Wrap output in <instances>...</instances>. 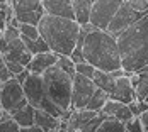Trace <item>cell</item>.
I'll list each match as a JSON object with an SVG mask.
<instances>
[{
    "label": "cell",
    "instance_id": "cell-1",
    "mask_svg": "<svg viewBox=\"0 0 148 132\" xmlns=\"http://www.w3.org/2000/svg\"><path fill=\"white\" fill-rule=\"evenodd\" d=\"M118 47L121 54V66L136 73L148 64V14L134 20L131 26L121 30L118 36Z\"/></svg>",
    "mask_w": 148,
    "mask_h": 132
},
{
    "label": "cell",
    "instance_id": "cell-2",
    "mask_svg": "<svg viewBox=\"0 0 148 132\" xmlns=\"http://www.w3.org/2000/svg\"><path fill=\"white\" fill-rule=\"evenodd\" d=\"M82 53L85 61L94 64L97 70L114 71L121 66V54L118 39L106 29H92L85 34L82 43Z\"/></svg>",
    "mask_w": 148,
    "mask_h": 132
},
{
    "label": "cell",
    "instance_id": "cell-3",
    "mask_svg": "<svg viewBox=\"0 0 148 132\" xmlns=\"http://www.w3.org/2000/svg\"><path fill=\"white\" fill-rule=\"evenodd\" d=\"M38 29L39 36L45 39V43L53 53L70 56V53L77 46L80 24L75 19L45 14L38 22Z\"/></svg>",
    "mask_w": 148,
    "mask_h": 132
},
{
    "label": "cell",
    "instance_id": "cell-4",
    "mask_svg": "<svg viewBox=\"0 0 148 132\" xmlns=\"http://www.w3.org/2000/svg\"><path fill=\"white\" fill-rule=\"evenodd\" d=\"M41 76L45 81L48 97L61 110H70L72 108V81H73V76L65 73L56 64L49 66Z\"/></svg>",
    "mask_w": 148,
    "mask_h": 132
},
{
    "label": "cell",
    "instance_id": "cell-5",
    "mask_svg": "<svg viewBox=\"0 0 148 132\" xmlns=\"http://www.w3.org/2000/svg\"><path fill=\"white\" fill-rule=\"evenodd\" d=\"M22 90H24V95H26V100L27 103H31L34 108H39V110H45L48 114L55 115V117H61L65 110H61L56 103L53 102L48 93H46L45 88V81H43V76L38 73H31L26 81L22 83Z\"/></svg>",
    "mask_w": 148,
    "mask_h": 132
},
{
    "label": "cell",
    "instance_id": "cell-6",
    "mask_svg": "<svg viewBox=\"0 0 148 132\" xmlns=\"http://www.w3.org/2000/svg\"><path fill=\"white\" fill-rule=\"evenodd\" d=\"M145 14H148V0H123L106 30L112 36H118L121 30H124Z\"/></svg>",
    "mask_w": 148,
    "mask_h": 132
},
{
    "label": "cell",
    "instance_id": "cell-7",
    "mask_svg": "<svg viewBox=\"0 0 148 132\" xmlns=\"http://www.w3.org/2000/svg\"><path fill=\"white\" fill-rule=\"evenodd\" d=\"M26 103H27V100H26L22 85L15 78H10V80L3 81L0 85V105H2V110L12 114L14 110L21 108Z\"/></svg>",
    "mask_w": 148,
    "mask_h": 132
},
{
    "label": "cell",
    "instance_id": "cell-8",
    "mask_svg": "<svg viewBox=\"0 0 148 132\" xmlns=\"http://www.w3.org/2000/svg\"><path fill=\"white\" fill-rule=\"evenodd\" d=\"M123 0H95L90 10V24L97 29H107Z\"/></svg>",
    "mask_w": 148,
    "mask_h": 132
},
{
    "label": "cell",
    "instance_id": "cell-9",
    "mask_svg": "<svg viewBox=\"0 0 148 132\" xmlns=\"http://www.w3.org/2000/svg\"><path fill=\"white\" fill-rule=\"evenodd\" d=\"M95 88L97 87L92 81V78L75 73L73 81H72V108H85V105L92 97V93L95 91Z\"/></svg>",
    "mask_w": 148,
    "mask_h": 132
},
{
    "label": "cell",
    "instance_id": "cell-10",
    "mask_svg": "<svg viewBox=\"0 0 148 132\" xmlns=\"http://www.w3.org/2000/svg\"><path fill=\"white\" fill-rule=\"evenodd\" d=\"M109 97L121 103H130V102H133V100H136L134 87L131 85V80H130L128 74H123V76L116 78L114 90L109 93Z\"/></svg>",
    "mask_w": 148,
    "mask_h": 132
},
{
    "label": "cell",
    "instance_id": "cell-11",
    "mask_svg": "<svg viewBox=\"0 0 148 132\" xmlns=\"http://www.w3.org/2000/svg\"><path fill=\"white\" fill-rule=\"evenodd\" d=\"M31 58H32V54L27 51L26 44L22 43L21 37L7 43V51L3 53V59L5 61H17V63H21V64H24L27 68Z\"/></svg>",
    "mask_w": 148,
    "mask_h": 132
},
{
    "label": "cell",
    "instance_id": "cell-12",
    "mask_svg": "<svg viewBox=\"0 0 148 132\" xmlns=\"http://www.w3.org/2000/svg\"><path fill=\"white\" fill-rule=\"evenodd\" d=\"M56 59H58V54H56V53H53L51 49H49V51H43V53L32 54V58H31L27 68H29L31 73L43 74L49 66L56 64Z\"/></svg>",
    "mask_w": 148,
    "mask_h": 132
},
{
    "label": "cell",
    "instance_id": "cell-13",
    "mask_svg": "<svg viewBox=\"0 0 148 132\" xmlns=\"http://www.w3.org/2000/svg\"><path fill=\"white\" fill-rule=\"evenodd\" d=\"M43 9H45V14L75 19L72 0H43Z\"/></svg>",
    "mask_w": 148,
    "mask_h": 132
},
{
    "label": "cell",
    "instance_id": "cell-14",
    "mask_svg": "<svg viewBox=\"0 0 148 132\" xmlns=\"http://www.w3.org/2000/svg\"><path fill=\"white\" fill-rule=\"evenodd\" d=\"M34 124L43 132L60 131V118L39 108H34Z\"/></svg>",
    "mask_w": 148,
    "mask_h": 132
},
{
    "label": "cell",
    "instance_id": "cell-15",
    "mask_svg": "<svg viewBox=\"0 0 148 132\" xmlns=\"http://www.w3.org/2000/svg\"><path fill=\"white\" fill-rule=\"evenodd\" d=\"M10 7L15 17L27 12H45L43 0H10Z\"/></svg>",
    "mask_w": 148,
    "mask_h": 132
},
{
    "label": "cell",
    "instance_id": "cell-16",
    "mask_svg": "<svg viewBox=\"0 0 148 132\" xmlns=\"http://www.w3.org/2000/svg\"><path fill=\"white\" fill-rule=\"evenodd\" d=\"M12 118L19 124L21 131L22 129H27L31 125H34V107L31 103L22 105L21 108H17V110L12 112Z\"/></svg>",
    "mask_w": 148,
    "mask_h": 132
},
{
    "label": "cell",
    "instance_id": "cell-17",
    "mask_svg": "<svg viewBox=\"0 0 148 132\" xmlns=\"http://www.w3.org/2000/svg\"><path fill=\"white\" fill-rule=\"evenodd\" d=\"M73 5V15L78 24H87L90 20V10H92V2L90 0H72Z\"/></svg>",
    "mask_w": 148,
    "mask_h": 132
},
{
    "label": "cell",
    "instance_id": "cell-18",
    "mask_svg": "<svg viewBox=\"0 0 148 132\" xmlns=\"http://www.w3.org/2000/svg\"><path fill=\"white\" fill-rule=\"evenodd\" d=\"M92 81L95 83V87L97 88H101V90H104V91L111 93V91L114 90L116 78L109 73V71H102V70H97V68H95L94 76H92Z\"/></svg>",
    "mask_w": 148,
    "mask_h": 132
},
{
    "label": "cell",
    "instance_id": "cell-19",
    "mask_svg": "<svg viewBox=\"0 0 148 132\" xmlns=\"http://www.w3.org/2000/svg\"><path fill=\"white\" fill-rule=\"evenodd\" d=\"M107 98H109V93L107 91H104L101 88H95V91L92 93V97L89 98V102L85 105V108H89V110H95V112H101L104 107V103L107 102Z\"/></svg>",
    "mask_w": 148,
    "mask_h": 132
},
{
    "label": "cell",
    "instance_id": "cell-20",
    "mask_svg": "<svg viewBox=\"0 0 148 132\" xmlns=\"http://www.w3.org/2000/svg\"><path fill=\"white\" fill-rule=\"evenodd\" d=\"M111 131L124 132V124L114 115H106L104 120L101 122V125L97 127V132H111Z\"/></svg>",
    "mask_w": 148,
    "mask_h": 132
},
{
    "label": "cell",
    "instance_id": "cell-21",
    "mask_svg": "<svg viewBox=\"0 0 148 132\" xmlns=\"http://www.w3.org/2000/svg\"><path fill=\"white\" fill-rule=\"evenodd\" d=\"M21 39H22V43L26 44V47H27V51H29L31 54H38V53H43V51H49L48 44L45 43V39L41 36L38 39H29L26 36H21Z\"/></svg>",
    "mask_w": 148,
    "mask_h": 132
},
{
    "label": "cell",
    "instance_id": "cell-22",
    "mask_svg": "<svg viewBox=\"0 0 148 132\" xmlns=\"http://www.w3.org/2000/svg\"><path fill=\"white\" fill-rule=\"evenodd\" d=\"M138 81L134 85V93H136V100H145L148 95V73H136Z\"/></svg>",
    "mask_w": 148,
    "mask_h": 132
},
{
    "label": "cell",
    "instance_id": "cell-23",
    "mask_svg": "<svg viewBox=\"0 0 148 132\" xmlns=\"http://www.w3.org/2000/svg\"><path fill=\"white\" fill-rule=\"evenodd\" d=\"M2 131H21L19 124L12 118V114H9V112H5V110H3L2 115H0V132Z\"/></svg>",
    "mask_w": 148,
    "mask_h": 132
},
{
    "label": "cell",
    "instance_id": "cell-24",
    "mask_svg": "<svg viewBox=\"0 0 148 132\" xmlns=\"http://www.w3.org/2000/svg\"><path fill=\"white\" fill-rule=\"evenodd\" d=\"M56 66H58V68H61L65 73L72 74V76L75 74V63H73V59L70 58L68 54H58Z\"/></svg>",
    "mask_w": 148,
    "mask_h": 132
},
{
    "label": "cell",
    "instance_id": "cell-25",
    "mask_svg": "<svg viewBox=\"0 0 148 132\" xmlns=\"http://www.w3.org/2000/svg\"><path fill=\"white\" fill-rule=\"evenodd\" d=\"M19 30L21 36H26L29 39H38L39 37V29L34 24H26V22H19Z\"/></svg>",
    "mask_w": 148,
    "mask_h": 132
},
{
    "label": "cell",
    "instance_id": "cell-26",
    "mask_svg": "<svg viewBox=\"0 0 148 132\" xmlns=\"http://www.w3.org/2000/svg\"><path fill=\"white\" fill-rule=\"evenodd\" d=\"M94 71H95V66H94V64H90L89 61L75 63V73H80V74H84V76L92 78V76H94Z\"/></svg>",
    "mask_w": 148,
    "mask_h": 132
},
{
    "label": "cell",
    "instance_id": "cell-27",
    "mask_svg": "<svg viewBox=\"0 0 148 132\" xmlns=\"http://www.w3.org/2000/svg\"><path fill=\"white\" fill-rule=\"evenodd\" d=\"M2 36L7 39V43H10V41H14L17 37H21V30L17 26H12V24H5V27L2 30Z\"/></svg>",
    "mask_w": 148,
    "mask_h": 132
},
{
    "label": "cell",
    "instance_id": "cell-28",
    "mask_svg": "<svg viewBox=\"0 0 148 132\" xmlns=\"http://www.w3.org/2000/svg\"><path fill=\"white\" fill-rule=\"evenodd\" d=\"M121 105H124V103H121L118 102V100H114V98H107V102L104 103V107H102V114H106V115H114L116 112H118V108L121 107Z\"/></svg>",
    "mask_w": 148,
    "mask_h": 132
},
{
    "label": "cell",
    "instance_id": "cell-29",
    "mask_svg": "<svg viewBox=\"0 0 148 132\" xmlns=\"http://www.w3.org/2000/svg\"><path fill=\"white\" fill-rule=\"evenodd\" d=\"M124 131L126 132H143L141 118L140 117H131L126 124H124Z\"/></svg>",
    "mask_w": 148,
    "mask_h": 132
},
{
    "label": "cell",
    "instance_id": "cell-30",
    "mask_svg": "<svg viewBox=\"0 0 148 132\" xmlns=\"http://www.w3.org/2000/svg\"><path fill=\"white\" fill-rule=\"evenodd\" d=\"M114 117L119 118V120H121L123 124H126V122H128V120H130L131 117H134V115L131 114V110H130L128 103H124V105H121V107L118 108V112L114 114Z\"/></svg>",
    "mask_w": 148,
    "mask_h": 132
},
{
    "label": "cell",
    "instance_id": "cell-31",
    "mask_svg": "<svg viewBox=\"0 0 148 132\" xmlns=\"http://www.w3.org/2000/svg\"><path fill=\"white\" fill-rule=\"evenodd\" d=\"M5 66L14 73V76H15V74H19L24 68H26L24 64H21V63H17V61H5Z\"/></svg>",
    "mask_w": 148,
    "mask_h": 132
},
{
    "label": "cell",
    "instance_id": "cell-32",
    "mask_svg": "<svg viewBox=\"0 0 148 132\" xmlns=\"http://www.w3.org/2000/svg\"><path fill=\"white\" fill-rule=\"evenodd\" d=\"M10 78H14V73L5 66V63H3V64H0V80H2V83H3V81H7V80H10Z\"/></svg>",
    "mask_w": 148,
    "mask_h": 132
},
{
    "label": "cell",
    "instance_id": "cell-33",
    "mask_svg": "<svg viewBox=\"0 0 148 132\" xmlns=\"http://www.w3.org/2000/svg\"><path fill=\"white\" fill-rule=\"evenodd\" d=\"M70 58L73 59V63L85 61V58H84V53H82V47H77V46H75V49L70 53Z\"/></svg>",
    "mask_w": 148,
    "mask_h": 132
},
{
    "label": "cell",
    "instance_id": "cell-34",
    "mask_svg": "<svg viewBox=\"0 0 148 132\" xmlns=\"http://www.w3.org/2000/svg\"><path fill=\"white\" fill-rule=\"evenodd\" d=\"M128 107H130V110H131V114H133L134 117H140L141 115V112H140V108H138V102L133 100V102L128 103Z\"/></svg>",
    "mask_w": 148,
    "mask_h": 132
},
{
    "label": "cell",
    "instance_id": "cell-35",
    "mask_svg": "<svg viewBox=\"0 0 148 132\" xmlns=\"http://www.w3.org/2000/svg\"><path fill=\"white\" fill-rule=\"evenodd\" d=\"M140 118H141V125H143V131L148 132V110H145L141 115H140Z\"/></svg>",
    "mask_w": 148,
    "mask_h": 132
},
{
    "label": "cell",
    "instance_id": "cell-36",
    "mask_svg": "<svg viewBox=\"0 0 148 132\" xmlns=\"http://www.w3.org/2000/svg\"><path fill=\"white\" fill-rule=\"evenodd\" d=\"M5 51H7V39H5V37L0 34V53L3 54Z\"/></svg>",
    "mask_w": 148,
    "mask_h": 132
},
{
    "label": "cell",
    "instance_id": "cell-37",
    "mask_svg": "<svg viewBox=\"0 0 148 132\" xmlns=\"http://www.w3.org/2000/svg\"><path fill=\"white\" fill-rule=\"evenodd\" d=\"M145 102H147V103H148V95H147V97H145Z\"/></svg>",
    "mask_w": 148,
    "mask_h": 132
},
{
    "label": "cell",
    "instance_id": "cell-38",
    "mask_svg": "<svg viewBox=\"0 0 148 132\" xmlns=\"http://www.w3.org/2000/svg\"><path fill=\"white\" fill-rule=\"evenodd\" d=\"M90 2H92V3H94V2H95V0H90Z\"/></svg>",
    "mask_w": 148,
    "mask_h": 132
},
{
    "label": "cell",
    "instance_id": "cell-39",
    "mask_svg": "<svg viewBox=\"0 0 148 132\" xmlns=\"http://www.w3.org/2000/svg\"><path fill=\"white\" fill-rule=\"evenodd\" d=\"M0 85H2V80H0Z\"/></svg>",
    "mask_w": 148,
    "mask_h": 132
},
{
    "label": "cell",
    "instance_id": "cell-40",
    "mask_svg": "<svg viewBox=\"0 0 148 132\" xmlns=\"http://www.w3.org/2000/svg\"><path fill=\"white\" fill-rule=\"evenodd\" d=\"M0 108H2V105H0Z\"/></svg>",
    "mask_w": 148,
    "mask_h": 132
}]
</instances>
